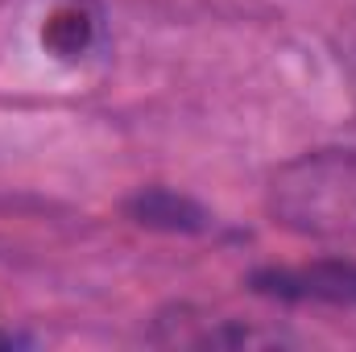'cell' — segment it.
Listing matches in <instances>:
<instances>
[{
	"label": "cell",
	"instance_id": "obj_2",
	"mask_svg": "<svg viewBox=\"0 0 356 352\" xmlns=\"http://www.w3.org/2000/svg\"><path fill=\"white\" fill-rule=\"evenodd\" d=\"M253 290L286 303H327L356 307V262H311L298 269H261L253 273Z\"/></svg>",
	"mask_w": 356,
	"mask_h": 352
},
{
	"label": "cell",
	"instance_id": "obj_4",
	"mask_svg": "<svg viewBox=\"0 0 356 352\" xmlns=\"http://www.w3.org/2000/svg\"><path fill=\"white\" fill-rule=\"evenodd\" d=\"M129 216L145 228H162V232H203L207 228V211L199 203H191L186 195L175 191H145L129 203Z\"/></svg>",
	"mask_w": 356,
	"mask_h": 352
},
{
	"label": "cell",
	"instance_id": "obj_3",
	"mask_svg": "<svg viewBox=\"0 0 356 352\" xmlns=\"http://www.w3.org/2000/svg\"><path fill=\"white\" fill-rule=\"evenodd\" d=\"M42 46L58 63H83L99 46V13L91 0H58L42 21Z\"/></svg>",
	"mask_w": 356,
	"mask_h": 352
},
{
	"label": "cell",
	"instance_id": "obj_5",
	"mask_svg": "<svg viewBox=\"0 0 356 352\" xmlns=\"http://www.w3.org/2000/svg\"><path fill=\"white\" fill-rule=\"evenodd\" d=\"M344 75H348V88H353V99H356V17L348 25V38H344Z\"/></svg>",
	"mask_w": 356,
	"mask_h": 352
},
{
	"label": "cell",
	"instance_id": "obj_1",
	"mask_svg": "<svg viewBox=\"0 0 356 352\" xmlns=\"http://www.w3.org/2000/svg\"><path fill=\"white\" fill-rule=\"evenodd\" d=\"M269 216L315 241H356V145H323L277 166Z\"/></svg>",
	"mask_w": 356,
	"mask_h": 352
}]
</instances>
